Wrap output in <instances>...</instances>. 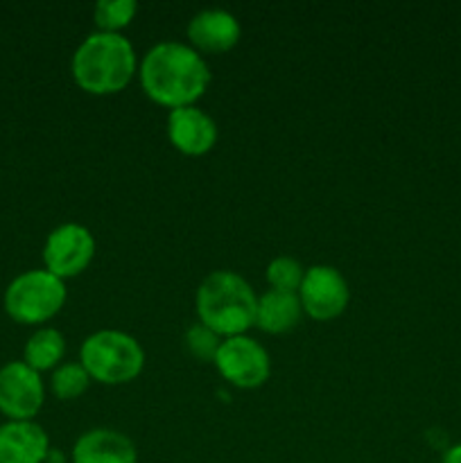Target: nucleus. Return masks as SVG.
<instances>
[{
  "mask_svg": "<svg viewBox=\"0 0 461 463\" xmlns=\"http://www.w3.org/2000/svg\"><path fill=\"white\" fill-rule=\"evenodd\" d=\"M140 84L154 102L170 111L193 107L211 84V68L193 45L161 41L140 61Z\"/></svg>",
  "mask_w": 461,
  "mask_h": 463,
  "instance_id": "1",
  "label": "nucleus"
},
{
  "mask_svg": "<svg viewBox=\"0 0 461 463\" xmlns=\"http://www.w3.org/2000/svg\"><path fill=\"white\" fill-rule=\"evenodd\" d=\"M136 50L120 32H93L72 54V77L86 93L111 95L136 75Z\"/></svg>",
  "mask_w": 461,
  "mask_h": 463,
  "instance_id": "2",
  "label": "nucleus"
},
{
  "mask_svg": "<svg viewBox=\"0 0 461 463\" xmlns=\"http://www.w3.org/2000/svg\"><path fill=\"white\" fill-rule=\"evenodd\" d=\"M199 324L220 337H238L256 326L258 297L249 280L235 271L220 269L208 274L197 289Z\"/></svg>",
  "mask_w": 461,
  "mask_h": 463,
  "instance_id": "3",
  "label": "nucleus"
},
{
  "mask_svg": "<svg viewBox=\"0 0 461 463\" xmlns=\"http://www.w3.org/2000/svg\"><path fill=\"white\" fill-rule=\"evenodd\" d=\"M80 364L90 380L102 384H125L138 378L143 371L145 351L122 330H98L81 344Z\"/></svg>",
  "mask_w": 461,
  "mask_h": 463,
  "instance_id": "4",
  "label": "nucleus"
},
{
  "mask_svg": "<svg viewBox=\"0 0 461 463\" xmlns=\"http://www.w3.org/2000/svg\"><path fill=\"white\" fill-rule=\"evenodd\" d=\"M66 285L48 269H32L12 280L5 292V310L18 324H43L66 303Z\"/></svg>",
  "mask_w": 461,
  "mask_h": 463,
  "instance_id": "5",
  "label": "nucleus"
},
{
  "mask_svg": "<svg viewBox=\"0 0 461 463\" xmlns=\"http://www.w3.org/2000/svg\"><path fill=\"white\" fill-rule=\"evenodd\" d=\"M215 366L221 378L229 380L233 387L256 389L269 380L271 362L269 353L258 344L256 339L247 335L221 339V346L217 351Z\"/></svg>",
  "mask_w": 461,
  "mask_h": 463,
  "instance_id": "6",
  "label": "nucleus"
},
{
  "mask_svg": "<svg viewBox=\"0 0 461 463\" xmlns=\"http://www.w3.org/2000/svg\"><path fill=\"white\" fill-rule=\"evenodd\" d=\"M95 256V238L86 226L68 222L48 235L43 247L45 269L57 279L80 276Z\"/></svg>",
  "mask_w": 461,
  "mask_h": 463,
  "instance_id": "7",
  "label": "nucleus"
},
{
  "mask_svg": "<svg viewBox=\"0 0 461 463\" xmlns=\"http://www.w3.org/2000/svg\"><path fill=\"white\" fill-rule=\"evenodd\" d=\"M301 306L312 319L330 321L342 315L351 298L346 279L337 267L315 265L306 269L303 283L298 288Z\"/></svg>",
  "mask_w": 461,
  "mask_h": 463,
  "instance_id": "8",
  "label": "nucleus"
},
{
  "mask_svg": "<svg viewBox=\"0 0 461 463\" xmlns=\"http://www.w3.org/2000/svg\"><path fill=\"white\" fill-rule=\"evenodd\" d=\"M39 371L25 362H9L0 369V411L12 420H30L43 405Z\"/></svg>",
  "mask_w": 461,
  "mask_h": 463,
  "instance_id": "9",
  "label": "nucleus"
},
{
  "mask_svg": "<svg viewBox=\"0 0 461 463\" xmlns=\"http://www.w3.org/2000/svg\"><path fill=\"white\" fill-rule=\"evenodd\" d=\"M167 138L188 156H202L217 143V125L206 111L193 107L172 109L167 116Z\"/></svg>",
  "mask_w": 461,
  "mask_h": 463,
  "instance_id": "10",
  "label": "nucleus"
},
{
  "mask_svg": "<svg viewBox=\"0 0 461 463\" xmlns=\"http://www.w3.org/2000/svg\"><path fill=\"white\" fill-rule=\"evenodd\" d=\"M242 36V25L226 9H202L188 23V39L197 52L220 54L235 48Z\"/></svg>",
  "mask_w": 461,
  "mask_h": 463,
  "instance_id": "11",
  "label": "nucleus"
},
{
  "mask_svg": "<svg viewBox=\"0 0 461 463\" xmlns=\"http://www.w3.org/2000/svg\"><path fill=\"white\" fill-rule=\"evenodd\" d=\"M48 452V434L41 425L32 420L0 425V463H43Z\"/></svg>",
  "mask_w": 461,
  "mask_h": 463,
  "instance_id": "12",
  "label": "nucleus"
},
{
  "mask_svg": "<svg viewBox=\"0 0 461 463\" xmlns=\"http://www.w3.org/2000/svg\"><path fill=\"white\" fill-rule=\"evenodd\" d=\"M134 441L118 430H89L72 448V463H136Z\"/></svg>",
  "mask_w": 461,
  "mask_h": 463,
  "instance_id": "13",
  "label": "nucleus"
},
{
  "mask_svg": "<svg viewBox=\"0 0 461 463\" xmlns=\"http://www.w3.org/2000/svg\"><path fill=\"white\" fill-rule=\"evenodd\" d=\"M301 298L296 292H278L269 289L258 297L256 326L269 335L289 333L301 319Z\"/></svg>",
  "mask_w": 461,
  "mask_h": 463,
  "instance_id": "14",
  "label": "nucleus"
},
{
  "mask_svg": "<svg viewBox=\"0 0 461 463\" xmlns=\"http://www.w3.org/2000/svg\"><path fill=\"white\" fill-rule=\"evenodd\" d=\"M66 353V339L59 330L41 328L27 339L25 344V364L34 371H48L61 362Z\"/></svg>",
  "mask_w": 461,
  "mask_h": 463,
  "instance_id": "15",
  "label": "nucleus"
},
{
  "mask_svg": "<svg viewBox=\"0 0 461 463\" xmlns=\"http://www.w3.org/2000/svg\"><path fill=\"white\" fill-rule=\"evenodd\" d=\"M138 5L136 0H99L95 3L93 16L99 32H118L134 21Z\"/></svg>",
  "mask_w": 461,
  "mask_h": 463,
  "instance_id": "16",
  "label": "nucleus"
},
{
  "mask_svg": "<svg viewBox=\"0 0 461 463\" xmlns=\"http://www.w3.org/2000/svg\"><path fill=\"white\" fill-rule=\"evenodd\" d=\"M90 375L86 373L80 362H68L61 364L52 373V392L59 401H75L89 389Z\"/></svg>",
  "mask_w": 461,
  "mask_h": 463,
  "instance_id": "17",
  "label": "nucleus"
},
{
  "mask_svg": "<svg viewBox=\"0 0 461 463\" xmlns=\"http://www.w3.org/2000/svg\"><path fill=\"white\" fill-rule=\"evenodd\" d=\"M303 276H306V269H303V265L296 258L278 256L267 265V280H269L271 289H278V292L298 294Z\"/></svg>",
  "mask_w": 461,
  "mask_h": 463,
  "instance_id": "18",
  "label": "nucleus"
},
{
  "mask_svg": "<svg viewBox=\"0 0 461 463\" xmlns=\"http://www.w3.org/2000/svg\"><path fill=\"white\" fill-rule=\"evenodd\" d=\"M220 346V335L212 333V330L206 328L203 324L190 326L188 333H185V348H188L190 355L197 357L199 362H215Z\"/></svg>",
  "mask_w": 461,
  "mask_h": 463,
  "instance_id": "19",
  "label": "nucleus"
},
{
  "mask_svg": "<svg viewBox=\"0 0 461 463\" xmlns=\"http://www.w3.org/2000/svg\"><path fill=\"white\" fill-rule=\"evenodd\" d=\"M441 463H461V443L459 446H452L443 452V461Z\"/></svg>",
  "mask_w": 461,
  "mask_h": 463,
  "instance_id": "20",
  "label": "nucleus"
}]
</instances>
